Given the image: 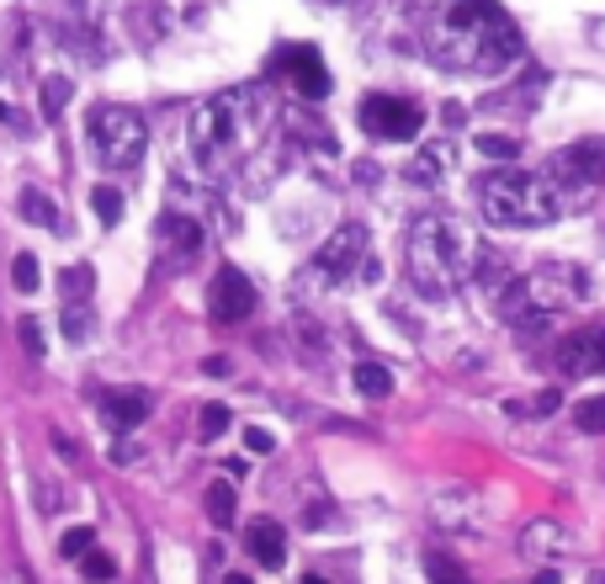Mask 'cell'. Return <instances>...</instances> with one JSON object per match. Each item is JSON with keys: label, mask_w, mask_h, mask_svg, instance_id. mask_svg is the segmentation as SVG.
<instances>
[{"label": "cell", "mask_w": 605, "mask_h": 584, "mask_svg": "<svg viewBox=\"0 0 605 584\" xmlns=\"http://www.w3.org/2000/svg\"><path fill=\"white\" fill-rule=\"evenodd\" d=\"M425 53L457 75H499L521 59V33L494 0H446Z\"/></svg>", "instance_id": "obj_1"}, {"label": "cell", "mask_w": 605, "mask_h": 584, "mask_svg": "<svg viewBox=\"0 0 605 584\" xmlns=\"http://www.w3.org/2000/svg\"><path fill=\"white\" fill-rule=\"evenodd\" d=\"M266 118H271V101L261 85H234V90H218L213 101H202L186 127L197 166L207 175H229L234 166H244V155L266 133Z\"/></svg>", "instance_id": "obj_2"}, {"label": "cell", "mask_w": 605, "mask_h": 584, "mask_svg": "<svg viewBox=\"0 0 605 584\" xmlns=\"http://www.w3.org/2000/svg\"><path fill=\"white\" fill-rule=\"evenodd\" d=\"M479 260H484V245L473 240V229L451 212H425L414 218L409 229V251H403V266H409V282L414 292H425L431 303H441L462 282L479 277Z\"/></svg>", "instance_id": "obj_3"}, {"label": "cell", "mask_w": 605, "mask_h": 584, "mask_svg": "<svg viewBox=\"0 0 605 584\" xmlns=\"http://www.w3.org/2000/svg\"><path fill=\"white\" fill-rule=\"evenodd\" d=\"M479 208L499 229H547L568 208L564 186L536 170H488L479 181Z\"/></svg>", "instance_id": "obj_4"}, {"label": "cell", "mask_w": 605, "mask_h": 584, "mask_svg": "<svg viewBox=\"0 0 605 584\" xmlns=\"http://www.w3.org/2000/svg\"><path fill=\"white\" fill-rule=\"evenodd\" d=\"M584 297H590V277L568 260H547L499 292V319L516 330H547L564 308L584 303Z\"/></svg>", "instance_id": "obj_5"}, {"label": "cell", "mask_w": 605, "mask_h": 584, "mask_svg": "<svg viewBox=\"0 0 605 584\" xmlns=\"http://www.w3.org/2000/svg\"><path fill=\"white\" fill-rule=\"evenodd\" d=\"M90 144L101 155V166L112 170H133L149 149V123L133 112V107H96L90 118Z\"/></svg>", "instance_id": "obj_6"}, {"label": "cell", "mask_w": 605, "mask_h": 584, "mask_svg": "<svg viewBox=\"0 0 605 584\" xmlns=\"http://www.w3.org/2000/svg\"><path fill=\"white\" fill-rule=\"evenodd\" d=\"M362 127L372 138H383V144H409V138H420V127H425V112H420V101H403V96H366L362 101Z\"/></svg>", "instance_id": "obj_7"}, {"label": "cell", "mask_w": 605, "mask_h": 584, "mask_svg": "<svg viewBox=\"0 0 605 584\" xmlns=\"http://www.w3.org/2000/svg\"><path fill=\"white\" fill-rule=\"evenodd\" d=\"M366 245H372V240H366L362 223H340L319 245V255H314V271H319L324 282H346L351 271L366 266Z\"/></svg>", "instance_id": "obj_8"}, {"label": "cell", "mask_w": 605, "mask_h": 584, "mask_svg": "<svg viewBox=\"0 0 605 584\" xmlns=\"http://www.w3.org/2000/svg\"><path fill=\"white\" fill-rule=\"evenodd\" d=\"M547 175H553L558 186H573V192L601 186V181H605V138H579V144L558 149Z\"/></svg>", "instance_id": "obj_9"}, {"label": "cell", "mask_w": 605, "mask_h": 584, "mask_svg": "<svg viewBox=\"0 0 605 584\" xmlns=\"http://www.w3.org/2000/svg\"><path fill=\"white\" fill-rule=\"evenodd\" d=\"M207 314L218 325H240V319L255 314V282L244 277L240 266H218V277L207 288Z\"/></svg>", "instance_id": "obj_10"}, {"label": "cell", "mask_w": 605, "mask_h": 584, "mask_svg": "<svg viewBox=\"0 0 605 584\" xmlns=\"http://www.w3.org/2000/svg\"><path fill=\"white\" fill-rule=\"evenodd\" d=\"M277 64L287 70V90H298L303 101H324L329 96V70H324V59L308 48V42H292V48H282L277 53Z\"/></svg>", "instance_id": "obj_11"}, {"label": "cell", "mask_w": 605, "mask_h": 584, "mask_svg": "<svg viewBox=\"0 0 605 584\" xmlns=\"http://www.w3.org/2000/svg\"><path fill=\"white\" fill-rule=\"evenodd\" d=\"M558 367H564L568 377L605 373V325H590V330L564 334V345H558Z\"/></svg>", "instance_id": "obj_12"}, {"label": "cell", "mask_w": 605, "mask_h": 584, "mask_svg": "<svg viewBox=\"0 0 605 584\" xmlns=\"http://www.w3.org/2000/svg\"><path fill=\"white\" fill-rule=\"evenodd\" d=\"M101 410H107V425H112L118 436H133V430L149 419V410H155V393H149V388H112V393L101 399Z\"/></svg>", "instance_id": "obj_13"}, {"label": "cell", "mask_w": 605, "mask_h": 584, "mask_svg": "<svg viewBox=\"0 0 605 584\" xmlns=\"http://www.w3.org/2000/svg\"><path fill=\"white\" fill-rule=\"evenodd\" d=\"M431 515H436V526H441V532H462V537L484 532L479 504H473V495H468V489H446L441 500L431 504Z\"/></svg>", "instance_id": "obj_14"}, {"label": "cell", "mask_w": 605, "mask_h": 584, "mask_svg": "<svg viewBox=\"0 0 605 584\" xmlns=\"http://www.w3.org/2000/svg\"><path fill=\"white\" fill-rule=\"evenodd\" d=\"M244 547L261 569H287V532L277 521H250L244 526Z\"/></svg>", "instance_id": "obj_15"}, {"label": "cell", "mask_w": 605, "mask_h": 584, "mask_svg": "<svg viewBox=\"0 0 605 584\" xmlns=\"http://www.w3.org/2000/svg\"><path fill=\"white\" fill-rule=\"evenodd\" d=\"M155 234H160L170 251H202V240H207L197 218H186V212H176V208L155 218Z\"/></svg>", "instance_id": "obj_16"}, {"label": "cell", "mask_w": 605, "mask_h": 584, "mask_svg": "<svg viewBox=\"0 0 605 584\" xmlns=\"http://www.w3.org/2000/svg\"><path fill=\"white\" fill-rule=\"evenodd\" d=\"M568 547V532L558 521H531L521 532V552L525 558H553V552H564Z\"/></svg>", "instance_id": "obj_17"}, {"label": "cell", "mask_w": 605, "mask_h": 584, "mask_svg": "<svg viewBox=\"0 0 605 584\" xmlns=\"http://www.w3.org/2000/svg\"><path fill=\"white\" fill-rule=\"evenodd\" d=\"M451 166V144H425L420 155H414V166H409V181L414 186H436Z\"/></svg>", "instance_id": "obj_18"}, {"label": "cell", "mask_w": 605, "mask_h": 584, "mask_svg": "<svg viewBox=\"0 0 605 584\" xmlns=\"http://www.w3.org/2000/svg\"><path fill=\"white\" fill-rule=\"evenodd\" d=\"M234 478H218V484H207V521H213V526H234V515H240V510H234Z\"/></svg>", "instance_id": "obj_19"}, {"label": "cell", "mask_w": 605, "mask_h": 584, "mask_svg": "<svg viewBox=\"0 0 605 584\" xmlns=\"http://www.w3.org/2000/svg\"><path fill=\"white\" fill-rule=\"evenodd\" d=\"M16 208H22V218H27V223H38V229H59V208L48 203V192H38V186H22Z\"/></svg>", "instance_id": "obj_20"}, {"label": "cell", "mask_w": 605, "mask_h": 584, "mask_svg": "<svg viewBox=\"0 0 605 584\" xmlns=\"http://www.w3.org/2000/svg\"><path fill=\"white\" fill-rule=\"evenodd\" d=\"M356 393H366V399H388V393H394V373H388L383 362H362V367H356Z\"/></svg>", "instance_id": "obj_21"}, {"label": "cell", "mask_w": 605, "mask_h": 584, "mask_svg": "<svg viewBox=\"0 0 605 584\" xmlns=\"http://www.w3.org/2000/svg\"><path fill=\"white\" fill-rule=\"evenodd\" d=\"M64 334L85 345V340H96V314H90V303H64Z\"/></svg>", "instance_id": "obj_22"}, {"label": "cell", "mask_w": 605, "mask_h": 584, "mask_svg": "<svg viewBox=\"0 0 605 584\" xmlns=\"http://www.w3.org/2000/svg\"><path fill=\"white\" fill-rule=\"evenodd\" d=\"M573 425H579L584 436H601V430H605V393L579 399V404H573Z\"/></svg>", "instance_id": "obj_23"}, {"label": "cell", "mask_w": 605, "mask_h": 584, "mask_svg": "<svg viewBox=\"0 0 605 584\" xmlns=\"http://www.w3.org/2000/svg\"><path fill=\"white\" fill-rule=\"evenodd\" d=\"M425 574H431V584H473L468 569H462L457 558H446V552H431V558H425Z\"/></svg>", "instance_id": "obj_24"}, {"label": "cell", "mask_w": 605, "mask_h": 584, "mask_svg": "<svg viewBox=\"0 0 605 584\" xmlns=\"http://www.w3.org/2000/svg\"><path fill=\"white\" fill-rule=\"evenodd\" d=\"M70 90H75V81H64V75H48V81H43V118H48V123L64 112Z\"/></svg>", "instance_id": "obj_25"}, {"label": "cell", "mask_w": 605, "mask_h": 584, "mask_svg": "<svg viewBox=\"0 0 605 584\" xmlns=\"http://www.w3.org/2000/svg\"><path fill=\"white\" fill-rule=\"evenodd\" d=\"M479 155H488V160H521V138H510V133H479Z\"/></svg>", "instance_id": "obj_26"}, {"label": "cell", "mask_w": 605, "mask_h": 584, "mask_svg": "<svg viewBox=\"0 0 605 584\" xmlns=\"http://www.w3.org/2000/svg\"><path fill=\"white\" fill-rule=\"evenodd\" d=\"M11 282H16V292H38V282H43L38 255H33V251L16 255V260H11Z\"/></svg>", "instance_id": "obj_27"}, {"label": "cell", "mask_w": 605, "mask_h": 584, "mask_svg": "<svg viewBox=\"0 0 605 584\" xmlns=\"http://www.w3.org/2000/svg\"><path fill=\"white\" fill-rule=\"evenodd\" d=\"M90 282H96V271H90V266H70V271L59 277V288H64L70 303H90Z\"/></svg>", "instance_id": "obj_28"}, {"label": "cell", "mask_w": 605, "mask_h": 584, "mask_svg": "<svg viewBox=\"0 0 605 584\" xmlns=\"http://www.w3.org/2000/svg\"><path fill=\"white\" fill-rule=\"evenodd\" d=\"M229 430V410L223 404H202V415H197V436L202 441H218Z\"/></svg>", "instance_id": "obj_29"}, {"label": "cell", "mask_w": 605, "mask_h": 584, "mask_svg": "<svg viewBox=\"0 0 605 584\" xmlns=\"http://www.w3.org/2000/svg\"><path fill=\"white\" fill-rule=\"evenodd\" d=\"M90 208H96V218H101V223H122V192H112V186H96V192H90Z\"/></svg>", "instance_id": "obj_30"}, {"label": "cell", "mask_w": 605, "mask_h": 584, "mask_svg": "<svg viewBox=\"0 0 605 584\" xmlns=\"http://www.w3.org/2000/svg\"><path fill=\"white\" fill-rule=\"evenodd\" d=\"M81 569H85V580H90V584H107V580H118V563H112L107 552H96V547H90V552H85V558H81Z\"/></svg>", "instance_id": "obj_31"}, {"label": "cell", "mask_w": 605, "mask_h": 584, "mask_svg": "<svg viewBox=\"0 0 605 584\" xmlns=\"http://www.w3.org/2000/svg\"><path fill=\"white\" fill-rule=\"evenodd\" d=\"M90 547H96V532H90V526H70V532L59 537V552H64V558H85Z\"/></svg>", "instance_id": "obj_32"}, {"label": "cell", "mask_w": 605, "mask_h": 584, "mask_svg": "<svg viewBox=\"0 0 605 584\" xmlns=\"http://www.w3.org/2000/svg\"><path fill=\"white\" fill-rule=\"evenodd\" d=\"M244 452L266 458V452H277V436H271V430H261V425H244Z\"/></svg>", "instance_id": "obj_33"}, {"label": "cell", "mask_w": 605, "mask_h": 584, "mask_svg": "<svg viewBox=\"0 0 605 584\" xmlns=\"http://www.w3.org/2000/svg\"><path fill=\"white\" fill-rule=\"evenodd\" d=\"M16 334H22V345H27L33 356H43V351H48V340H43V325H38V319H22V325H16Z\"/></svg>", "instance_id": "obj_34"}, {"label": "cell", "mask_w": 605, "mask_h": 584, "mask_svg": "<svg viewBox=\"0 0 605 584\" xmlns=\"http://www.w3.org/2000/svg\"><path fill=\"white\" fill-rule=\"evenodd\" d=\"M33 489H38V510L43 515H53V510H59V484H48V478H33Z\"/></svg>", "instance_id": "obj_35"}, {"label": "cell", "mask_w": 605, "mask_h": 584, "mask_svg": "<svg viewBox=\"0 0 605 584\" xmlns=\"http://www.w3.org/2000/svg\"><path fill=\"white\" fill-rule=\"evenodd\" d=\"M53 452H59V458H81V447H75L64 430H53Z\"/></svg>", "instance_id": "obj_36"}, {"label": "cell", "mask_w": 605, "mask_h": 584, "mask_svg": "<svg viewBox=\"0 0 605 584\" xmlns=\"http://www.w3.org/2000/svg\"><path fill=\"white\" fill-rule=\"evenodd\" d=\"M133 458H138V452H133L128 441H112V462H133Z\"/></svg>", "instance_id": "obj_37"}, {"label": "cell", "mask_w": 605, "mask_h": 584, "mask_svg": "<svg viewBox=\"0 0 605 584\" xmlns=\"http://www.w3.org/2000/svg\"><path fill=\"white\" fill-rule=\"evenodd\" d=\"M441 118H446V123H451V127H462V118H468V112H462L457 101H446V112H441Z\"/></svg>", "instance_id": "obj_38"}, {"label": "cell", "mask_w": 605, "mask_h": 584, "mask_svg": "<svg viewBox=\"0 0 605 584\" xmlns=\"http://www.w3.org/2000/svg\"><path fill=\"white\" fill-rule=\"evenodd\" d=\"M223 584H255V580H250V574H229V580H223Z\"/></svg>", "instance_id": "obj_39"}, {"label": "cell", "mask_w": 605, "mask_h": 584, "mask_svg": "<svg viewBox=\"0 0 605 584\" xmlns=\"http://www.w3.org/2000/svg\"><path fill=\"white\" fill-rule=\"evenodd\" d=\"M590 584H605V569H601V574H590Z\"/></svg>", "instance_id": "obj_40"}, {"label": "cell", "mask_w": 605, "mask_h": 584, "mask_svg": "<svg viewBox=\"0 0 605 584\" xmlns=\"http://www.w3.org/2000/svg\"><path fill=\"white\" fill-rule=\"evenodd\" d=\"M303 584H324V580H319V574H308V580H303Z\"/></svg>", "instance_id": "obj_41"}, {"label": "cell", "mask_w": 605, "mask_h": 584, "mask_svg": "<svg viewBox=\"0 0 605 584\" xmlns=\"http://www.w3.org/2000/svg\"><path fill=\"white\" fill-rule=\"evenodd\" d=\"M324 5H340V0H324Z\"/></svg>", "instance_id": "obj_42"}]
</instances>
